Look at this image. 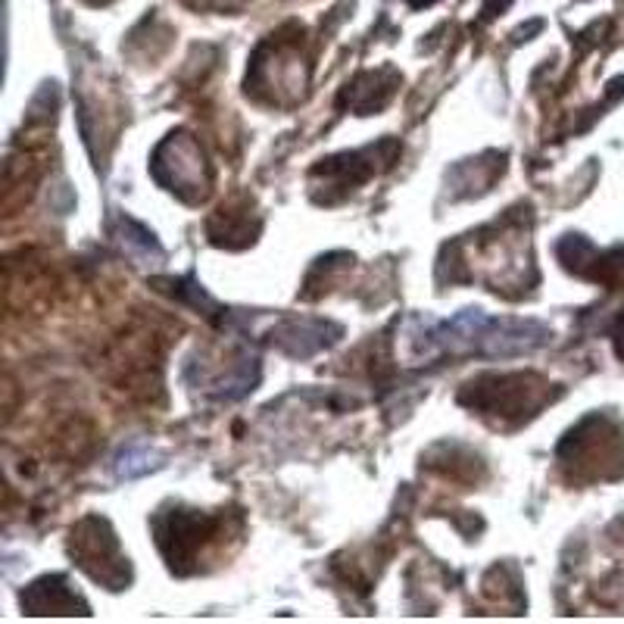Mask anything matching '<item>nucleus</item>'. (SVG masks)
<instances>
[{
	"label": "nucleus",
	"instance_id": "1",
	"mask_svg": "<svg viewBox=\"0 0 624 624\" xmlns=\"http://www.w3.org/2000/svg\"><path fill=\"white\" fill-rule=\"evenodd\" d=\"M553 341V331L534 319L487 316L484 309H462L440 322L419 316L406 325V344L415 359H434L437 353H478V356H525Z\"/></svg>",
	"mask_w": 624,
	"mask_h": 624
},
{
	"label": "nucleus",
	"instance_id": "2",
	"mask_svg": "<svg viewBox=\"0 0 624 624\" xmlns=\"http://www.w3.org/2000/svg\"><path fill=\"white\" fill-rule=\"evenodd\" d=\"M153 459H156V456H153L150 450H144V447H132V450H125V453L119 456V468H116V472H119L122 478L144 475V472H150V468L156 465Z\"/></svg>",
	"mask_w": 624,
	"mask_h": 624
}]
</instances>
